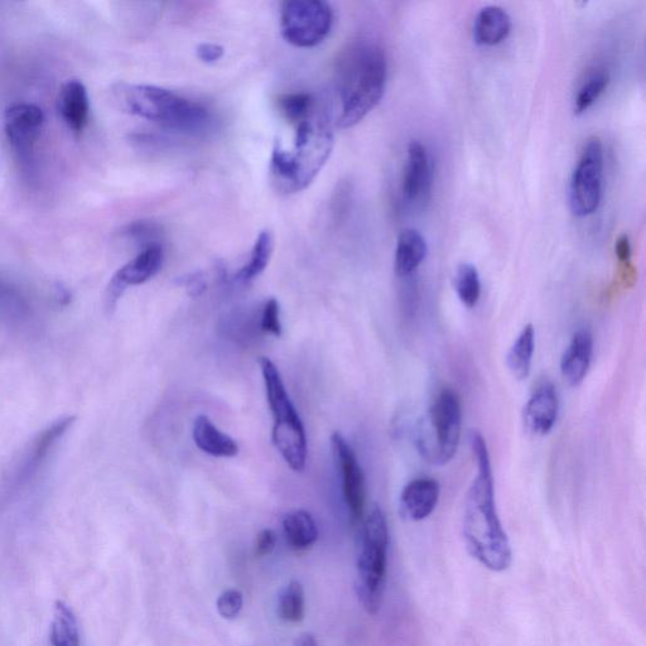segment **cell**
<instances>
[{
  "label": "cell",
  "mask_w": 646,
  "mask_h": 646,
  "mask_svg": "<svg viewBox=\"0 0 646 646\" xmlns=\"http://www.w3.org/2000/svg\"><path fill=\"white\" fill-rule=\"evenodd\" d=\"M387 79V55L379 43L359 38L346 46L336 67L341 128L355 127L378 106L387 88Z\"/></svg>",
  "instance_id": "cell-2"
},
{
  "label": "cell",
  "mask_w": 646,
  "mask_h": 646,
  "mask_svg": "<svg viewBox=\"0 0 646 646\" xmlns=\"http://www.w3.org/2000/svg\"><path fill=\"white\" fill-rule=\"evenodd\" d=\"M334 148L330 120L316 110L310 118L296 125L294 151L281 143L274 146L271 177L274 187L284 195L305 190L326 165Z\"/></svg>",
  "instance_id": "cell-3"
},
{
  "label": "cell",
  "mask_w": 646,
  "mask_h": 646,
  "mask_svg": "<svg viewBox=\"0 0 646 646\" xmlns=\"http://www.w3.org/2000/svg\"><path fill=\"white\" fill-rule=\"evenodd\" d=\"M277 535L273 532L272 529H263L257 535L254 544V552L257 557H265L268 554L273 552L274 547H276Z\"/></svg>",
  "instance_id": "cell-33"
},
{
  "label": "cell",
  "mask_w": 646,
  "mask_h": 646,
  "mask_svg": "<svg viewBox=\"0 0 646 646\" xmlns=\"http://www.w3.org/2000/svg\"><path fill=\"white\" fill-rule=\"evenodd\" d=\"M114 94L124 112L173 132L197 136L212 124V115L204 104L158 86L120 84Z\"/></svg>",
  "instance_id": "cell-4"
},
{
  "label": "cell",
  "mask_w": 646,
  "mask_h": 646,
  "mask_svg": "<svg viewBox=\"0 0 646 646\" xmlns=\"http://www.w3.org/2000/svg\"><path fill=\"white\" fill-rule=\"evenodd\" d=\"M225 50L223 46L215 45V43H201L196 48V55L204 64H216V62L223 59Z\"/></svg>",
  "instance_id": "cell-34"
},
{
  "label": "cell",
  "mask_w": 646,
  "mask_h": 646,
  "mask_svg": "<svg viewBox=\"0 0 646 646\" xmlns=\"http://www.w3.org/2000/svg\"><path fill=\"white\" fill-rule=\"evenodd\" d=\"M616 255L621 263L629 264L631 258V245L628 236H620L616 243Z\"/></svg>",
  "instance_id": "cell-36"
},
{
  "label": "cell",
  "mask_w": 646,
  "mask_h": 646,
  "mask_svg": "<svg viewBox=\"0 0 646 646\" xmlns=\"http://www.w3.org/2000/svg\"><path fill=\"white\" fill-rule=\"evenodd\" d=\"M260 327L267 334L282 336V323L279 318V303L276 298H269L263 307L262 323Z\"/></svg>",
  "instance_id": "cell-32"
},
{
  "label": "cell",
  "mask_w": 646,
  "mask_h": 646,
  "mask_svg": "<svg viewBox=\"0 0 646 646\" xmlns=\"http://www.w3.org/2000/svg\"><path fill=\"white\" fill-rule=\"evenodd\" d=\"M610 84V72L605 67H595L583 81L575 99V113L581 115L592 108Z\"/></svg>",
  "instance_id": "cell-26"
},
{
  "label": "cell",
  "mask_w": 646,
  "mask_h": 646,
  "mask_svg": "<svg viewBox=\"0 0 646 646\" xmlns=\"http://www.w3.org/2000/svg\"><path fill=\"white\" fill-rule=\"evenodd\" d=\"M389 527L387 517L379 506L369 511L361 535L356 594L370 615L378 614L382 606L387 578Z\"/></svg>",
  "instance_id": "cell-7"
},
{
  "label": "cell",
  "mask_w": 646,
  "mask_h": 646,
  "mask_svg": "<svg viewBox=\"0 0 646 646\" xmlns=\"http://www.w3.org/2000/svg\"><path fill=\"white\" fill-rule=\"evenodd\" d=\"M511 32V18L498 6L482 8L474 22V40L479 46L493 47L503 43Z\"/></svg>",
  "instance_id": "cell-19"
},
{
  "label": "cell",
  "mask_w": 646,
  "mask_h": 646,
  "mask_svg": "<svg viewBox=\"0 0 646 646\" xmlns=\"http://www.w3.org/2000/svg\"><path fill=\"white\" fill-rule=\"evenodd\" d=\"M52 646H80L79 626L74 611L64 601H56L51 624Z\"/></svg>",
  "instance_id": "cell-25"
},
{
  "label": "cell",
  "mask_w": 646,
  "mask_h": 646,
  "mask_svg": "<svg viewBox=\"0 0 646 646\" xmlns=\"http://www.w3.org/2000/svg\"><path fill=\"white\" fill-rule=\"evenodd\" d=\"M470 445L476 459L477 475L466 496L462 534L472 558L490 571L504 572L513 562V551L496 509L488 445L475 429L470 433Z\"/></svg>",
  "instance_id": "cell-1"
},
{
  "label": "cell",
  "mask_w": 646,
  "mask_h": 646,
  "mask_svg": "<svg viewBox=\"0 0 646 646\" xmlns=\"http://www.w3.org/2000/svg\"><path fill=\"white\" fill-rule=\"evenodd\" d=\"M59 112L72 132L81 133L88 124L90 101L88 90L80 80H69L59 95Z\"/></svg>",
  "instance_id": "cell-18"
},
{
  "label": "cell",
  "mask_w": 646,
  "mask_h": 646,
  "mask_svg": "<svg viewBox=\"0 0 646 646\" xmlns=\"http://www.w3.org/2000/svg\"><path fill=\"white\" fill-rule=\"evenodd\" d=\"M305 590L301 582L291 581L283 588L278 601V615L286 623L298 624L305 619Z\"/></svg>",
  "instance_id": "cell-27"
},
{
  "label": "cell",
  "mask_w": 646,
  "mask_h": 646,
  "mask_svg": "<svg viewBox=\"0 0 646 646\" xmlns=\"http://www.w3.org/2000/svg\"><path fill=\"white\" fill-rule=\"evenodd\" d=\"M559 399L556 387L544 382L534 390L524 407V426L535 436H546L557 422Z\"/></svg>",
  "instance_id": "cell-15"
},
{
  "label": "cell",
  "mask_w": 646,
  "mask_h": 646,
  "mask_svg": "<svg viewBox=\"0 0 646 646\" xmlns=\"http://www.w3.org/2000/svg\"><path fill=\"white\" fill-rule=\"evenodd\" d=\"M4 125L13 147L18 151H26L40 138L45 125V114L35 104H13L4 115Z\"/></svg>",
  "instance_id": "cell-13"
},
{
  "label": "cell",
  "mask_w": 646,
  "mask_h": 646,
  "mask_svg": "<svg viewBox=\"0 0 646 646\" xmlns=\"http://www.w3.org/2000/svg\"><path fill=\"white\" fill-rule=\"evenodd\" d=\"M455 289L462 305L474 308L481 297V279L475 265L462 263L455 274Z\"/></svg>",
  "instance_id": "cell-29"
},
{
  "label": "cell",
  "mask_w": 646,
  "mask_h": 646,
  "mask_svg": "<svg viewBox=\"0 0 646 646\" xmlns=\"http://www.w3.org/2000/svg\"><path fill=\"white\" fill-rule=\"evenodd\" d=\"M125 234L128 238L142 243L144 248H148L152 245H159L158 239L162 238L163 230L161 225L153 223V221H136L125 229Z\"/></svg>",
  "instance_id": "cell-30"
},
{
  "label": "cell",
  "mask_w": 646,
  "mask_h": 646,
  "mask_svg": "<svg viewBox=\"0 0 646 646\" xmlns=\"http://www.w3.org/2000/svg\"><path fill=\"white\" fill-rule=\"evenodd\" d=\"M259 365L274 419L272 432L274 446L293 471L302 472L305 470L307 461L305 427L289 399L277 366L268 358H260Z\"/></svg>",
  "instance_id": "cell-6"
},
{
  "label": "cell",
  "mask_w": 646,
  "mask_h": 646,
  "mask_svg": "<svg viewBox=\"0 0 646 646\" xmlns=\"http://www.w3.org/2000/svg\"><path fill=\"white\" fill-rule=\"evenodd\" d=\"M594 354V336L588 329H581L573 335L570 345L561 360V373L571 387H578L586 379Z\"/></svg>",
  "instance_id": "cell-16"
},
{
  "label": "cell",
  "mask_w": 646,
  "mask_h": 646,
  "mask_svg": "<svg viewBox=\"0 0 646 646\" xmlns=\"http://www.w3.org/2000/svg\"><path fill=\"white\" fill-rule=\"evenodd\" d=\"M274 249L273 234L269 230H264L258 235L255 240L252 253L248 263L235 274V282L239 284H249L258 278L265 269H267L269 262H271Z\"/></svg>",
  "instance_id": "cell-24"
},
{
  "label": "cell",
  "mask_w": 646,
  "mask_h": 646,
  "mask_svg": "<svg viewBox=\"0 0 646 646\" xmlns=\"http://www.w3.org/2000/svg\"><path fill=\"white\" fill-rule=\"evenodd\" d=\"M534 350V326L532 323H528L515 339L513 346L510 347L508 356H506V365H508L514 378L518 380L528 378L530 370H532Z\"/></svg>",
  "instance_id": "cell-23"
},
{
  "label": "cell",
  "mask_w": 646,
  "mask_h": 646,
  "mask_svg": "<svg viewBox=\"0 0 646 646\" xmlns=\"http://www.w3.org/2000/svg\"><path fill=\"white\" fill-rule=\"evenodd\" d=\"M163 259H165V253L161 245H152L144 248L136 258L123 265L115 273L106 291V308L114 310L125 289L130 286H141L156 276L161 271Z\"/></svg>",
  "instance_id": "cell-11"
},
{
  "label": "cell",
  "mask_w": 646,
  "mask_h": 646,
  "mask_svg": "<svg viewBox=\"0 0 646 646\" xmlns=\"http://www.w3.org/2000/svg\"><path fill=\"white\" fill-rule=\"evenodd\" d=\"M243 606V594L239 590H234V588L224 591L219 596L218 602H216L220 616L226 620H233L236 616H239Z\"/></svg>",
  "instance_id": "cell-31"
},
{
  "label": "cell",
  "mask_w": 646,
  "mask_h": 646,
  "mask_svg": "<svg viewBox=\"0 0 646 646\" xmlns=\"http://www.w3.org/2000/svg\"><path fill=\"white\" fill-rule=\"evenodd\" d=\"M428 254V245L418 230L406 229L400 233L395 249L394 267L400 278L411 277L421 267Z\"/></svg>",
  "instance_id": "cell-20"
},
{
  "label": "cell",
  "mask_w": 646,
  "mask_h": 646,
  "mask_svg": "<svg viewBox=\"0 0 646 646\" xmlns=\"http://www.w3.org/2000/svg\"><path fill=\"white\" fill-rule=\"evenodd\" d=\"M283 532L289 547L306 551L318 539V529L312 515L306 510H294L283 518Z\"/></svg>",
  "instance_id": "cell-22"
},
{
  "label": "cell",
  "mask_w": 646,
  "mask_h": 646,
  "mask_svg": "<svg viewBox=\"0 0 646 646\" xmlns=\"http://www.w3.org/2000/svg\"><path fill=\"white\" fill-rule=\"evenodd\" d=\"M278 109L284 119L296 127L316 112L317 100L308 93L286 94L278 99Z\"/></svg>",
  "instance_id": "cell-28"
},
{
  "label": "cell",
  "mask_w": 646,
  "mask_h": 646,
  "mask_svg": "<svg viewBox=\"0 0 646 646\" xmlns=\"http://www.w3.org/2000/svg\"><path fill=\"white\" fill-rule=\"evenodd\" d=\"M334 11L322 0H289L281 6V33L289 45L311 48L330 35Z\"/></svg>",
  "instance_id": "cell-8"
},
{
  "label": "cell",
  "mask_w": 646,
  "mask_h": 646,
  "mask_svg": "<svg viewBox=\"0 0 646 646\" xmlns=\"http://www.w3.org/2000/svg\"><path fill=\"white\" fill-rule=\"evenodd\" d=\"M441 485L432 477H419L408 482L400 494L399 509L402 517L411 522H422L437 508Z\"/></svg>",
  "instance_id": "cell-14"
},
{
  "label": "cell",
  "mask_w": 646,
  "mask_h": 646,
  "mask_svg": "<svg viewBox=\"0 0 646 646\" xmlns=\"http://www.w3.org/2000/svg\"><path fill=\"white\" fill-rule=\"evenodd\" d=\"M433 167L426 146L412 141L408 146L407 163L404 168L402 192L404 200L414 209L426 207L432 197Z\"/></svg>",
  "instance_id": "cell-12"
},
{
  "label": "cell",
  "mask_w": 646,
  "mask_h": 646,
  "mask_svg": "<svg viewBox=\"0 0 646 646\" xmlns=\"http://www.w3.org/2000/svg\"><path fill=\"white\" fill-rule=\"evenodd\" d=\"M75 419L76 417L74 416L61 418L36 438L35 442L32 443L30 452L27 453L26 459L22 461V467H18L14 485H22L23 482L30 480V477L35 474L38 467L45 461L52 447L69 431Z\"/></svg>",
  "instance_id": "cell-17"
},
{
  "label": "cell",
  "mask_w": 646,
  "mask_h": 646,
  "mask_svg": "<svg viewBox=\"0 0 646 646\" xmlns=\"http://www.w3.org/2000/svg\"><path fill=\"white\" fill-rule=\"evenodd\" d=\"M604 167V146L597 137L588 139L571 178L570 204L578 218H586L599 210L604 190Z\"/></svg>",
  "instance_id": "cell-9"
},
{
  "label": "cell",
  "mask_w": 646,
  "mask_h": 646,
  "mask_svg": "<svg viewBox=\"0 0 646 646\" xmlns=\"http://www.w3.org/2000/svg\"><path fill=\"white\" fill-rule=\"evenodd\" d=\"M183 284H185L188 294H190L191 297H200L206 289V281L201 273L191 274V276L185 278V282H183Z\"/></svg>",
  "instance_id": "cell-35"
},
{
  "label": "cell",
  "mask_w": 646,
  "mask_h": 646,
  "mask_svg": "<svg viewBox=\"0 0 646 646\" xmlns=\"http://www.w3.org/2000/svg\"><path fill=\"white\" fill-rule=\"evenodd\" d=\"M294 646H318L315 636L310 633H305L294 641Z\"/></svg>",
  "instance_id": "cell-37"
},
{
  "label": "cell",
  "mask_w": 646,
  "mask_h": 646,
  "mask_svg": "<svg viewBox=\"0 0 646 646\" xmlns=\"http://www.w3.org/2000/svg\"><path fill=\"white\" fill-rule=\"evenodd\" d=\"M331 447L337 469L342 477V494L350 511L351 522L358 523L363 518L366 498L363 469L356 459L353 448L341 433L336 432L332 435Z\"/></svg>",
  "instance_id": "cell-10"
},
{
  "label": "cell",
  "mask_w": 646,
  "mask_h": 646,
  "mask_svg": "<svg viewBox=\"0 0 646 646\" xmlns=\"http://www.w3.org/2000/svg\"><path fill=\"white\" fill-rule=\"evenodd\" d=\"M462 433V404L459 394L443 389L419 419L414 442L424 461L436 466L451 462L459 450Z\"/></svg>",
  "instance_id": "cell-5"
},
{
  "label": "cell",
  "mask_w": 646,
  "mask_h": 646,
  "mask_svg": "<svg viewBox=\"0 0 646 646\" xmlns=\"http://www.w3.org/2000/svg\"><path fill=\"white\" fill-rule=\"evenodd\" d=\"M192 436H194L196 446L212 457L230 459L239 453L238 443L216 428L209 417L199 416L195 419Z\"/></svg>",
  "instance_id": "cell-21"
}]
</instances>
